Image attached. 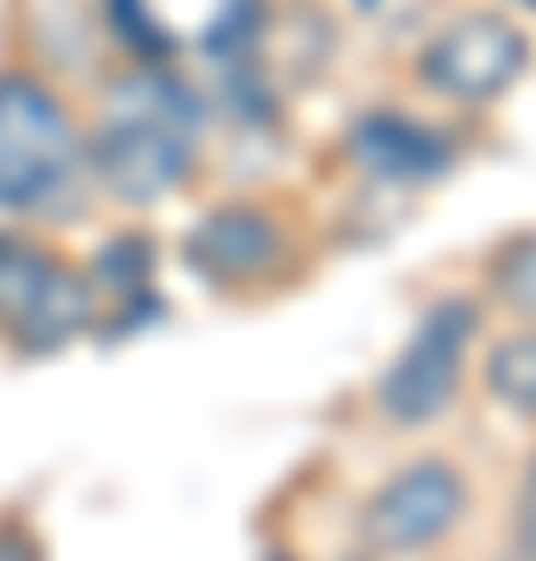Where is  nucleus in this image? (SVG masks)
Returning <instances> with one entry per match:
<instances>
[{"mask_svg": "<svg viewBox=\"0 0 536 561\" xmlns=\"http://www.w3.org/2000/svg\"><path fill=\"white\" fill-rule=\"evenodd\" d=\"M493 294L512 312H531L536 319V238H517L505 256L493 262Z\"/></svg>", "mask_w": 536, "mask_h": 561, "instance_id": "nucleus-10", "label": "nucleus"}, {"mask_svg": "<svg viewBox=\"0 0 536 561\" xmlns=\"http://www.w3.org/2000/svg\"><path fill=\"white\" fill-rule=\"evenodd\" d=\"M356 7H380V0H356Z\"/></svg>", "mask_w": 536, "mask_h": 561, "instance_id": "nucleus-13", "label": "nucleus"}, {"mask_svg": "<svg viewBox=\"0 0 536 561\" xmlns=\"http://www.w3.org/2000/svg\"><path fill=\"white\" fill-rule=\"evenodd\" d=\"M524 69H531V38L512 20H499V13H461L418 57V76L431 81L437 94L468 101V106L499 101Z\"/></svg>", "mask_w": 536, "mask_h": 561, "instance_id": "nucleus-5", "label": "nucleus"}, {"mask_svg": "<svg viewBox=\"0 0 536 561\" xmlns=\"http://www.w3.org/2000/svg\"><path fill=\"white\" fill-rule=\"evenodd\" d=\"M275 561H281V556H275Z\"/></svg>", "mask_w": 536, "mask_h": 561, "instance_id": "nucleus-15", "label": "nucleus"}, {"mask_svg": "<svg viewBox=\"0 0 536 561\" xmlns=\"http://www.w3.org/2000/svg\"><path fill=\"white\" fill-rule=\"evenodd\" d=\"M194 131H199V94L175 81L162 62L125 76L113 88V113L88 144L100 187L113 201H162L187 169H194Z\"/></svg>", "mask_w": 536, "mask_h": 561, "instance_id": "nucleus-1", "label": "nucleus"}, {"mask_svg": "<svg viewBox=\"0 0 536 561\" xmlns=\"http://www.w3.org/2000/svg\"><path fill=\"white\" fill-rule=\"evenodd\" d=\"M81 175V138L57 94L32 76H0V206L44 213Z\"/></svg>", "mask_w": 536, "mask_h": 561, "instance_id": "nucleus-2", "label": "nucleus"}, {"mask_svg": "<svg viewBox=\"0 0 536 561\" xmlns=\"http://www.w3.org/2000/svg\"><path fill=\"white\" fill-rule=\"evenodd\" d=\"M461 505H468V481L449 461L424 456L412 468H399L394 481L380 486L368 512H362V537L375 542L380 556H418L456 530Z\"/></svg>", "mask_w": 536, "mask_h": 561, "instance_id": "nucleus-6", "label": "nucleus"}, {"mask_svg": "<svg viewBox=\"0 0 536 561\" xmlns=\"http://www.w3.org/2000/svg\"><path fill=\"white\" fill-rule=\"evenodd\" d=\"M480 331L475 300H437L424 319H418L412 343L394 356V368L380 375L375 400L394 424H431L437 412H449L461 387V368H468V343Z\"/></svg>", "mask_w": 536, "mask_h": 561, "instance_id": "nucleus-4", "label": "nucleus"}, {"mask_svg": "<svg viewBox=\"0 0 536 561\" xmlns=\"http://www.w3.org/2000/svg\"><path fill=\"white\" fill-rule=\"evenodd\" d=\"M512 530H517V549L536 561V456L524 468V486H517V512H512Z\"/></svg>", "mask_w": 536, "mask_h": 561, "instance_id": "nucleus-12", "label": "nucleus"}, {"mask_svg": "<svg viewBox=\"0 0 536 561\" xmlns=\"http://www.w3.org/2000/svg\"><path fill=\"white\" fill-rule=\"evenodd\" d=\"M517 7H536V0H517Z\"/></svg>", "mask_w": 536, "mask_h": 561, "instance_id": "nucleus-14", "label": "nucleus"}, {"mask_svg": "<svg viewBox=\"0 0 536 561\" xmlns=\"http://www.w3.org/2000/svg\"><path fill=\"white\" fill-rule=\"evenodd\" d=\"M113 20H119V32H125L132 44H138V50H144L150 62L169 57V38H162V25L144 20V0H113Z\"/></svg>", "mask_w": 536, "mask_h": 561, "instance_id": "nucleus-11", "label": "nucleus"}, {"mask_svg": "<svg viewBox=\"0 0 536 561\" xmlns=\"http://www.w3.org/2000/svg\"><path fill=\"white\" fill-rule=\"evenodd\" d=\"M88 324H94V287L81 268L25 238H0V331H13L20 350H62Z\"/></svg>", "mask_w": 536, "mask_h": 561, "instance_id": "nucleus-3", "label": "nucleus"}, {"mask_svg": "<svg viewBox=\"0 0 536 561\" xmlns=\"http://www.w3.org/2000/svg\"><path fill=\"white\" fill-rule=\"evenodd\" d=\"M487 387H493L499 405L536 412V331H517V337L493 343V356H487Z\"/></svg>", "mask_w": 536, "mask_h": 561, "instance_id": "nucleus-9", "label": "nucleus"}, {"mask_svg": "<svg viewBox=\"0 0 536 561\" xmlns=\"http://www.w3.org/2000/svg\"><path fill=\"white\" fill-rule=\"evenodd\" d=\"M350 157L375 181H431L449 169V138L406 113H362L350 125Z\"/></svg>", "mask_w": 536, "mask_h": 561, "instance_id": "nucleus-8", "label": "nucleus"}, {"mask_svg": "<svg viewBox=\"0 0 536 561\" xmlns=\"http://www.w3.org/2000/svg\"><path fill=\"white\" fill-rule=\"evenodd\" d=\"M187 262H194L206 280H256L281 262V225L256 206H219L194 225L187 238Z\"/></svg>", "mask_w": 536, "mask_h": 561, "instance_id": "nucleus-7", "label": "nucleus"}]
</instances>
